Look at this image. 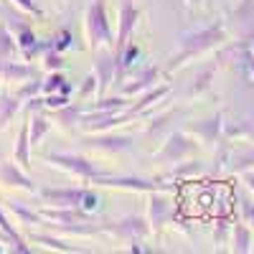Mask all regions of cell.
I'll return each instance as SVG.
<instances>
[{
	"mask_svg": "<svg viewBox=\"0 0 254 254\" xmlns=\"http://www.w3.org/2000/svg\"><path fill=\"white\" fill-rule=\"evenodd\" d=\"M147 221H150L153 237L158 239L163 229L173 221V203L165 198V190H153L147 193Z\"/></svg>",
	"mask_w": 254,
	"mask_h": 254,
	"instance_id": "9",
	"label": "cell"
},
{
	"mask_svg": "<svg viewBox=\"0 0 254 254\" xmlns=\"http://www.w3.org/2000/svg\"><path fill=\"white\" fill-rule=\"evenodd\" d=\"M252 252H254V244H252Z\"/></svg>",
	"mask_w": 254,
	"mask_h": 254,
	"instance_id": "45",
	"label": "cell"
},
{
	"mask_svg": "<svg viewBox=\"0 0 254 254\" xmlns=\"http://www.w3.org/2000/svg\"><path fill=\"white\" fill-rule=\"evenodd\" d=\"M5 211H8V208L0 206V239H3V242H10V249H13V252L31 254V247H28V244H26V239L15 231V226L10 224V219H8Z\"/></svg>",
	"mask_w": 254,
	"mask_h": 254,
	"instance_id": "16",
	"label": "cell"
},
{
	"mask_svg": "<svg viewBox=\"0 0 254 254\" xmlns=\"http://www.w3.org/2000/svg\"><path fill=\"white\" fill-rule=\"evenodd\" d=\"M28 242L33 244H41L44 249H54V252H64V254H69V252H79L74 244H66V242H61L51 234H44V231H31L28 234Z\"/></svg>",
	"mask_w": 254,
	"mask_h": 254,
	"instance_id": "24",
	"label": "cell"
},
{
	"mask_svg": "<svg viewBox=\"0 0 254 254\" xmlns=\"http://www.w3.org/2000/svg\"><path fill=\"white\" fill-rule=\"evenodd\" d=\"M244 181H247V188H249V190H252V193H254V176H247Z\"/></svg>",
	"mask_w": 254,
	"mask_h": 254,
	"instance_id": "41",
	"label": "cell"
},
{
	"mask_svg": "<svg viewBox=\"0 0 254 254\" xmlns=\"http://www.w3.org/2000/svg\"><path fill=\"white\" fill-rule=\"evenodd\" d=\"M44 102H46V110H59V107H66V104H69L71 99H69V94L56 92V94H46V97H44Z\"/></svg>",
	"mask_w": 254,
	"mask_h": 254,
	"instance_id": "37",
	"label": "cell"
},
{
	"mask_svg": "<svg viewBox=\"0 0 254 254\" xmlns=\"http://www.w3.org/2000/svg\"><path fill=\"white\" fill-rule=\"evenodd\" d=\"M5 208H8V214L15 219V224H23V226H44L46 224V219H44L41 211H33L31 206H23L20 201H8Z\"/></svg>",
	"mask_w": 254,
	"mask_h": 254,
	"instance_id": "17",
	"label": "cell"
},
{
	"mask_svg": "<svg viewBox=\"0 0 254 254\" xmlns=\"http://www.w3.org/2000/svg\"><path fill=\"white\" fill-rule=\"evenodd\" d=\"M97 206H99V196L94 193V190H89L87 188V196H84V201H81V208H87V211H97Z\"/></svg>",
	"mask_w": 254,
	"mask_h": 254,
	"instance_id": "40",
	"label": "cell"
},
{
	"mask_svg": "<svg viewBox=\"0 0 254 254\" xmlns=\"http://www.w3.org/2000/svg\"><path fill=\"white\" fill-rule=\"evenodd\" d=\"M84 33L92 51L99 49H112V26H110V13H107V0H92L84 13Z\"/></svg>",
	"mask_w": 254,
	"mask_h": 254,
	"instance_id": "2",
	"label": "cell"
},
{
	"mask_svg": "<svg viewBox=\"0 0 254 254\" xmlns=\"http://www.w3.org/2000/svg\"><path fill=\"white\" fill-rule=\"evenodd\" d=\"M163 178L158 181H150V178H137V176H102L94 181V186H104V188H117V190H135V193H153V190H171L173 183H160Z\"/></svg>",
	"mask_w": 254,
	"mask_h": 254,
	"instance_id": "6",
	"label": "cell"
},
{
	"mask_svg": "<svg viewBox=\"0 0 254 254\" xmlns=\"http://www.w3.org/2000/svg\"><path fill=\"white\" fill-rule=\"evenodd\" d=\"M252 49H254V46H252Z\"/></svg>",
	"mask_w": 254,
	"mask_h": 254,
	"instance_id": "47",
	"label": "cell"
},
{
	"mask_svg": "<svg viewBox=\"0 0 254 254\" xmlns=\"http://www.w3.org/2000/svg\"><path fill=\"white\" fill-rule=\"evenodd\" d=\"M203 171V165L198 163V160H181V163H176L173 165V171L171 173H165L163 176V181H181V178H193V176H198Z\"/></svg>",
	"mask_w": 254,
	"mask_h": 254,
	"instance_id": "26",
	"label": "cell"
},
{
	"mask_svg": "<svg viewBox=\"0 0 254 254\" xmlns=\"http://www.w3.org/2000/svg\"><path fill=\"white\" fill-rule=\"evenodd\" d=\"M229 163H231V171H234V173H244L247 168L254 165V147H252V150H244V153H231Z\"/></svg>",
	"mask_w": 254,
	"mask_h": 254,
	"instance_id": "29",
	"label": "cell"
},
{
	"mask_svg": "<svg viewBox=\"0 0 254 254\" xmlns=\"http://www.w3.org/2000/svg\"><path fill=\"white\" fill-rule=\"evenodd\" d=\"M31 135H28V117L20 125L18 130V140H15V150H13V160L23 168V171H31Z\"/></svg>",
	"mask_w": 254,
	"mask_h": 254,
	"instance_id": "19",
	"label": "cell"
},
{
	"mask_svg": "<svg viewBox=\"0 0 254 254\" xmlns=\"http://www.w3.org/2000/svg\"><path fill=\"white\" fill-rule=\"evenodd\" d=\"M252 117H254V115H252Z\"/></svg>",
	"mask_w": 254,
	"mask_h": 254,
	"instance_id": "46",
	"label": "cell"
},
{
	"mask_svg": "<svg viewBox=\"0 0 254 254\" xmlns=\"http://www.w3.org/2000/svg\"><path fill=\"white\" fill-rule=\"evenodd\" d=\"M163 74H165V71L158 69V66H145L142 71L135 74V81H125V84H122V94H127V97H140V94H145L147 89H153Z\"/></svg>",
	"mask_w": 254,
	"mask_h": 254,
	"instance_id": "14",
	"label": "cell"
},
{
	"mask_svg": "<svg viewBox=\"0 0 254 254\" xmlns=\"http://www.w3.org/2000/svg\"><path fill=\"white\" fill-rule=\"evenodd\" d=\"M224 115L216 112V115H211L201 122H193V125H188V132L193 135L201 145H211V142H219L221 137V130H224Z\"/></svg>",
	"mask_w": 254,
	"mask_h": 254,
	"instance_id": "13",
	"label": "cell"
},
{
	"mask_svg": "<svg viewBox=\"0 0 254 254\" xmlns=\"http://www.w3.org/2000/svg\"><path fill=\"white\" fill-rule=\"evenodd\" d=\"M94 89H97V76H94V74H87V76H84V84H81L79 94H81V97H89Z\"/></svg>",
	"mask_w": 254,
	"mask_h": 254,
	"instance_id": "39",
	"label": "cell"
},
{
	"mask_svg": "<svg viewBox=\"0 0 254 254\" xmlns=\"http://www.w3.org/2000/svg\"><path fill=\"white\" fill-rule=\"evenodd\" d=\"M20 107H23V99H18L15 94H0V130H5V127L10 125V120L20 112Z\"/></svg>",
	"mask_w": 254,
	"mask_h": 254,
	"instance_id": "25",
	"label": "cell"
},
{
	"mask_svg": "<svg viewBox=\"0 0 254 254\" xmlns=\"http://www.w3.org/2000/svg\"><path fill=\"white\" fill-rule=\"evenodd\" d=\"M38 94H44V81H41V79H28V81H23L15 89V97L23 99V102L31 99V97H38Z\"/></svg>",
	"mask_w": 254,
	"mask_h": 254,
	"instance_id": "30",
	"label": "cell"
},
{
	"mask_svg": "<svg viewBox=\"0 0 254 254\" xmlns=\"http://www.w3.org/2000/svg\"><path fill=\"white\" fill-rule=\"evenodd\" d=\"M10 3H13L15 8H20V10H26V13L36 15V18H44V8H41L36 0H10Z\"/></svg>",
	"mask_w": 254,
	"mask_h": 254,
	"instance_id": "35",
	"label": "cell"
},
{
	"mask_svg": "<svg viewBox=\"0 0 254 254\" xmlns=\"http://www.w3.org/2000/svg\"><path fill=\"white\" fill-rule=\"evenodd\" d=\"M15 54H20L18 41H15V33L10 31V26L5 23V20H0V64L10 61Z\"/></svg>",
	"mask_w": 254,
	"mask_h": 254,
	"instance_id": "22",
	"label": "cell"
},
{
	"mask_svg": "<svg viewBox=\"0 0 254 254\" xmlns=\"http://www.w3.org/2000/svg\"><path fill=\"white\" fill-rule=\"evenodd\" d=\"M38 196L46 206H59V208H66V206H81L84 196H87V188H79V186H69V188H38Z\"/></svg>",
	"mask_w": 254,
	"mask_h": 254,
	"instance_id": "11",
	"label": "cell"
},
{
	"mask_svg": "<svg viewBox=\"0 0 254 254\" xmlns=\"http://www.w3.org/2000/svg\"><path fill=\"white\" fill-rule=\"evenodd\" d=\"M115 74H117V61L115 54H99L97 64H94V76H97V97H104L112 84H115Z\"/></svg>",
	"mask_w": 254,
	"mask_h": 254,
	"instance_id": "15",
	"label": "cell"
},
{
	"mask_svg": "<svg viewBox=\"0 0 254 254\" xmlns=\"http://www.w3.org/2000/svg\"><path fill=\"white\" fill-rule=\"evenodd\" d=\"M41 160H46L49 165L59 168V171L69 173V176H74L84 183H94L97 178L107 176V171H104L102 165H97L94 160L84 158V155H76V153H44Z\"/></svg>",
	"mask_w": 254,
	"mask_h": 254,
	"instance_id": "3",
	"label": "cell"
},
{
	"mask_svg": "<svg viewBox=\"0 0 254 254\" xmlns=\"http://www.w3.org/2000/svg\"><path fill=\"white\" fill-rule=\"evenodd\" d=\"M0 186L5 188H18L26 190V193H38V186L33 183V178L28 176V171H23L15 160H0Z\"/></svg>",
	"mask_w": 254,
	"mask_h": 254,
	"instance_id": "10",
	"label": "cell"
},
{
	"mask_svg": "<svg viewBox=\"0 0 254 254\" xmlns=\"http://www.w3.org/2000/svg\"><path fill=\"white\" fill-rule=\"evenodd\" d=\"M0 160H3V153H0Z\"/></svg>",
	"mask_w": 254,
	"mask_h": 254,
	"instance_id": "44",
	"label": "cell"
},
{
	"mask_svg": "<svg viewBox=\"0 0 254 254\" xmlns=\"http://www.w3.org/2000/svg\"><path fill=\"white\" fill-rule=\"evenodd\" d=\"M87 147L99 153H127L132 150V137H125V135H110V132H92L89 137L81 140Z\"/></svg>",
	"mask_w": 254,
	"mask_h": 254,
	"instance_id": "12",
	"label": "cell"
},
{
	"mask_svg": "<svg viewBox=\"0 0 254 254\" xmlns=\"http://www.w3.org/2000/svg\"><path fill=\"white\" fill-rule=\"evenodd\" d=\"M5 252V247H3V239H0V254H3Z\"/></svg>",
	"mask_w": 254,
	"mask_h": 254,
	"instance_id": "43",
	"label": "cell"
},
{
	"mask_svg": "<svg viewBox=\"0 0 254 254\" xmlns=\"http://www.w3.org/2000/svg\"><path fill=\"white\" fill-rule=\"evenodd\" d=\"M64 84H66V79H64L61 71H49V76L44 79V94H56V92H61Z\"/></svg>",
	"mask_w": 254,
	"mask_h": 254,
	"instance_id": "33",
	"label": "cell"
},
{
	"mask_svg": "<svg viewBox=\"0 0 254 254\" xmlns=\"http://www.w3.org/2000/svg\"><path fill=\"white\" fill-rule=\"evenodd\" d=\"M198 140L190 135L188 130H176L168 135V140L160 145V150L153 155L155 163H168V165H176L181 160H188L190 155H193L198 150Z\"/></svg>",
	"mask_w": 254,
	"mask_h": 254,
	"instance_id": "4",
	"label": "cell"
},
{
	"mask_svg": "<svg viewBox=\"0 0 254 254\" xmlns=\"http://www.w3.org/2000/svg\"><path fill=\"white\" fill-rule=\"evenodd\" d=\"M140 20V8L132 3V0H120V15H117V36H115V61L122 56L125 46L130 44L132 31Z\"/></svg>",
	"mask_w": 254,
	"mask_h": 254,
	"instance_id": "7",
	"label": "cell"
},
{
	"mask_svg": "<svg viewBox=\"0 0 254 254\" xmlns=\"http://www.w3.org/2000/svg\"><path fill=\"white\" fill-rule=\"evenodd\" d=\"M231 252H252L249 224H237L234 229H231Z\"/></svg>",
	"mask_w": 254,
	"mask_h": 254,
	"instance_id": "27",
	"label": "cell"
},
{
	"mask_svg": "<svg viewBox=\"0 0 254 254\" xmlns=\"http://www.w3.org/2000/svg\"><path fill=\"white\" fill-rule=\"evenodd\" d=\"M84 112H87V110H84L81 107V104L79 102H69L66 104V107H59V110H49V117H54L61 127H76L79 122H81V117H84Z\"/></svg>",
	"mask_w": 254,
	"mask_h": 254,
	"instance_id": "20",
	"label": "cell"
},
{
	"mask_svg": "<svg viewBox=\"0 0 254 254\" xmlns=\"http://www.w3.org/2000/svg\"><path fill=\"white\" fill-rule=\"evenodd\" d=\"M41 59H44L41 64H44V69H46V71H61V69H64L61 51H56V49H46Z\"/></svg>",
	"mask_w": 254,
	"mask_h": 254,
	"instance_id": "32",
	"label": "cell"
},
{
	"mask_svg": "<svg viewBox=\"0 0 254 254\" xmlns=\"http://www.w3.org/2000/svg\"><path fill=\"white\" fill-rule=\"evenodd\" d=\"M168 92H171V87H168V84H160V87L147 89L145 94H140V97H137V102H132V107L127 110V115H130V117H137V115H142V110H147L150 104H155L158 99H163Z\"/></svg>",
	"mask_w": 254,
	"mask_h": 254,
	"instance_id": "21",
	"label": "cell"
},
{
	"mask_svg": "<svg viewBox=\"0 0 254 254\" xmlns=\"http://www.w3.org/2000/svg\"><path fill=\"white\" fill-rule=\"evenodd\" d=\"M23 112L26 115H36V112H49L46 110V102H44V97H31V99H26L23 102Z\"/></svg>",
	"mask_w": 254,
	"mask_h": 254,
	"instance_id": "36",
	"label": "cell"
},
{
	"mask_svg": "<svg viewBox=\"0 0 254 254\" xmlns=\"http://www.w3.org/2000/svg\"><path fill=\"white\" fill-rule=\"evenodd\" d=\"M186 3H188L190 8H193V5H201V3H203V0H186Z\"/></svg>",
	"mask_w": 254,
	"mask_h": 254,
	"instance_id": "42",
	"label": "cell"
},
{
	"mask_svg": "<svg viewBox=\"0 0 254 254\" xmlns=\"http://www.w3.org/2000/svg\"><path fill=\"white\" fill-rule=\"evenodd\" d=\"M102 231L104 234H112L120 242L127 244H140L150 237V221L142 216H125L120 221H102Z\"/></svg>",
	"mask_w": 254,
	"mask_h": 254,
	"instance_id": "5",
	"label": "cell"
},
{
	"mask_svg": "<svg viewBox=\"0 0 254 254\" xmlns=\"http://www.w3.org/2000/svg\"><path fill=\"white\" fill-rule=\"evenodd\" d=\"M71 46V33L66 31V28H59L56 33H54V38H51V49H56V51H66Z\"/></svg>",
	"mask_w": 254,
	"mask_h": 254,
	"instance_id": "34",
	"label": "cell"
},
{
	"mask_svg": "<svg viewBox=\"0 0 254 254\" xmlns=\"http://www.w3.org/2000/svg\"><path fill=\"white\" fill-rule=\"evenodd\" d=\"M5 23L10 26V31L15 33V41H18V49H20V56H23L26 61H33L38 56H44L46 49H51V41H38L36 33L31 31V26H26L23 20L18 18H5Z\"/></svg>",
	"mask_w": 254,
	"mask_h": 254,
	"instance_id": "8",
	"label": "cell"
},
{
	"mask_svg": "<svg viewBox=\"0 0 254 254\" xmlns=\"http://www.w3.org/2000/svg\"><path fill=\"white\" fill-rule=\"evenodd\" d=\"M224 41H226V28H224L221 20H216L214 26H206V28H201V31L183 33V36H181V49L165 61L163 71H165V74L178 71L186 61L196 59V56H201V54H206V51H211V49H216V46H221Z\"/></svg>",
	"mask_w": 254,
	"mask_h": 254,
	"instance_id": "1",
	"label": "cell"
},
{
	"mask_svg": "<svg viewBox=\"0 0 254 254\" xmlns=\"http://www.w3.org/2000/svg\"><path fill=\"white\" fill-rule=\"evenodd\" d=\"M132 102L125 97H97V102H92V110H107V112H125L130 110Z\"/></svg>",
	"mask_w": 254,
	"mask_h": 254,
	"instance_id": "28",
	"label": "cell"
},
{
	"mask_svg": "<svg viewBox=\"0 0 254 254\" xmlns=\"http://www.w3.org/2000/svg\"><path fill=\"white\" fill-rule=\"evenodd\" d=\"M33 79V69H31V64H20V61H5V64H0V81H5V84H23Z\"/></svg>",
	"mask_w": 254,
	"mask_h": 254,
	"instance_id": "18",
	"label": "cell"
},
{
	"mask_svg": "<svg viewBox=\"0 0 254 254\" xmlns=\"http://www.w3.org/2000/svg\"><path fill=\"white\" fill-rule=\"evenodd\" d=\"M214 69H216V66H208V69H203V71L196 76V81L188 87L186 97H198L201 92H206V89H208V81H211V76H214Z\"/></svg>",
	"mask_w": 254,
	"mask_h": 254,
	"instance_id": "31",
	"label": "cell"
},
{
	"mask_svg": "<svg viewBox=\"0 0 254 254\" xmlns=\"http://www.w3.org/2000/svg\"><path fill=\"white\" fill-rule=\"evenodd\" d=\"M28 117V135H31V145H38L46 137V132L51 130V122L46 112H36V115H26Z\"/></svg>",
	"mask_w": 254,
	"mask_h": 254,
	"instance_id": "23",
	"label": "cell"
},
{
	"mask_svg": "<svg viewBox=\"0 0 254 254\" xmlns=\"http://www.w3.org/2000/svg\"><path fill=\"white\" fill-rule=\"evenodd\" d=\"M242 219H244V224L254 226V203L247 198H242Z\"/></svg>",
	"mask_w": 254,
	"mask_h": 254,
	"instance_id": "38",
	"label": "cell"
}]
</instances>
